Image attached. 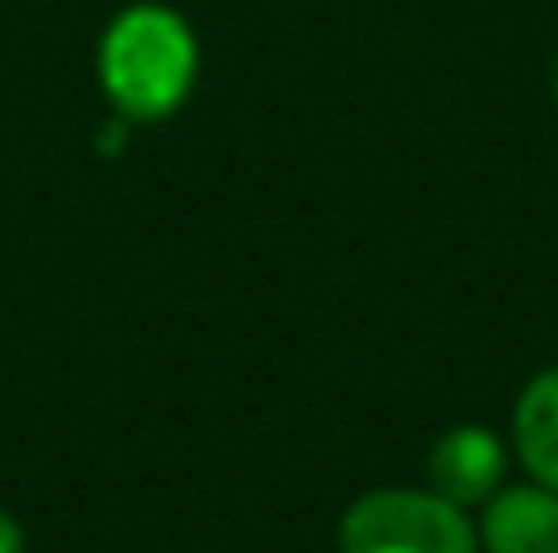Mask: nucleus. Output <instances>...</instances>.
I'll return each mask as SVG.
<instances>
[{
  "label": "nucleus",
  "mask_w": 558,
  "mask_h": 553,
  "mask_svg": "<svg viewBox=\"0 0 558 553\" xmlns=\"http://www.w3.org/2000/svg\"><path fill=\"white\" fill-rule=\"evenodd\" d=\"M554 94H558V74H554Z\"/></svg>",
  "instance_id": "0eeeda50"
},
{
  "label": "nucleus",
  "mask_w": 558,
  "mask_h": 553,
  "mask_svg": "<svg viewBox=\"0 0 558 553\" xmlns=\"http://www.w3.org/2000/svg\"><path fill=\"white\" fill-rule=\"evenodd\" d=\"M98 84L123 123H162L196 84V35L167 5H128L98 45Z\"/></svg>",
  "instance_id": "f257e3e1"
},
{
  "label": "nucleus",
  "mask_w": 558,
  "mask_h": 553,
  "mask_svg": "<svg viewBox=\"0 0 558 553\" xmlns=\"http://www.w3.org/2000/svg\"><path fill=\"white\" fill-rule=\"evenodd\" d=\"M514 451L530 480L558 490V368L539 372L514 402Z\"/></svg>",
  "instance_id": "39448f33"
},
{
  "label": "nucleus",
  "mask_w": 558,
  "mask_h": 553,
  "mask_svg": "<svg viewBox=\"0 0 558 553\" xmlns=\"http://www.w3.org/2000/svg\"><path fill=\"white\" fill-rule=\"evenodd\" d=\"M505 441L495 437L490 427H451L426 456V476H432V490L446 495L451 505L471 509L485 505V500L500 490L505 480Z\"/></svg>",
  "instance_id": "7ed1b4c3"
},
{
  "label": "nucleus",
  "mask_w": 558,
  "mask_h": 553,
  "mask_svg": "<svg viewBox=\"0 0 558 553\" xmlns=\"http://www.w3.org/2000/svg\"><path fill=\"white\" fill-rule=\"evenodd\" d=\"M475 529L485 553H558V490L539 480L495 490Z\"/></svg>",
  "instance_id": "20e7f679"
},
{
  "label": "nucleus",
  "mask_w": 558,
  "mask_h": 553,
  "mask_svg": "<svg viewBox=\"0 0 558 553\" xmlns=\"http://www.w3.org/2000/svg\"><path fill=\"white\" fill-rule=\"evenodd\" d=\"M343 553H481V529L436 490H367L338 525Z\"/></svg>",
  "instance_id": "f03ea898"
},
{
  "label": "nucleus",
  "mask_w": 558,
  "mask_h": 553,
  "mask_svg": "<svg viewBox=\"0 0 558 553\" xmlns=\"http://www.w3.org/2000/svg\"><path fill=\"white\" fill-rule=\"evenodd\" d=\"M0 553H25V529L10 509H0Z\"/></svg>",
  "instance_id": "423d86ee"
}]
</instances>
